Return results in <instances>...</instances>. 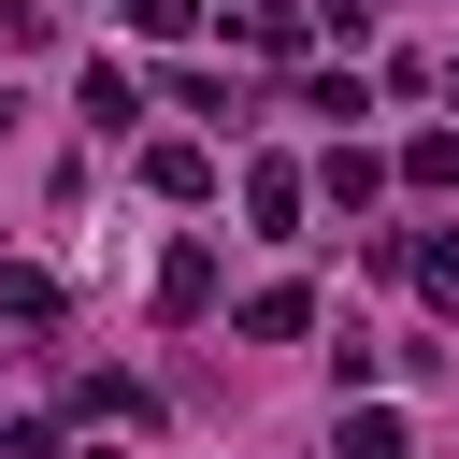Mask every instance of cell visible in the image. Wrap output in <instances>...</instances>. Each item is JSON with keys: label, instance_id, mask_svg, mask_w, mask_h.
Wrapping results in <instances>:
<instances>
[{"label": "cell", "instance_id": "obj_5", "mask_svg": "<svg viewBox=\"0 0 459 459\" xmlns=\"http://www.w3.org/2000/svg\"><path fill=\"white\" fill-rule=\"evenodd\" d=\"M244 330H258V344H301V330H316V287H258Z\"/></svg>", "mask_w": 459, "mask_h": 459}, {"label": "cell", "instance_id": "obj_7", "mask_svg": "<svg viewBox=\"0 0 459 459\" xmlns=\"http://www.w3.org/2000/svg\"><path fill=\"white\" fill-rule=\"evenodd\" d=\"M0 316H57V273H29V258H0Z\"/></svg>", "mask_w": 459, "mask_h": 459}, {"label": "cell", "instance_id": "obj_4", "mask_svg": "<svg viewBox=\"0 0 459 459\" xmlns=\"http://www.w3.org/2000/svg\"><path fill=\"white\" fill-rule=\"evenodd\" d=\"M244 215H258V230H301V172L258 158V172H244Z\"/></svg>", "mask_w": 459, "mask_h": 459}, {"label": "cell", "instance_id": "obj_9", "mask_svg": "<svg viewBox=\"0 0 459 459\" xmlns=\"http://www.w3.org/2000/svg\"><path fill=\"white\" fill-rule=\"evenodd\" d=\"M344 459H402V416H344Z\"/></svg>", "mask_w": 459, "mask_h": 459}, {"label": "cell", "instance_id": "obj_6", "mask_svg": "<svg viewBox=\"0 0 459 459\" xmlns=\"http://www.w3.org/2000/svg\"><path fill=\"white\" fill-rule=\"evenodd\" d=\"M316 186H330V201H344V215H359V201H373V186H387V158H373V143H330V172H316Z\"/></svg>", "mask_w": 459, "mask_h": 459}, {"label": "cell", "instance_id": "obj_10", "mask_svg": "<svg viewBox=\"0 0 459 459\" xmlns=\"http://www.w3.org/2000/svg\"><path fill=\"white\" fill-rule=\"evenodd\" d=\"M445 100H459V57H445Z\"/></svg>", "mask_w": 459, "mask_h": 459}, {"label": "cell", "instance_id": "obj_1", "mask_svg": "<svg viewBox=\"0 0 459 459\" xmlns=\"http://www.w3.org/2000/svg\"><path fill=\"white\" fill-rule=\"evenodd\" d=\"M201 301H215V244H172L158 258V316H201Z\"/></svg>", "mask_w": 459, "mask_h": 459}, {"label": "cell", "instance_id": "obj_11", "mask_svg": "<svg viewBox=\"0 0 459 459\" xmlns=\"http://www.w3.org/2000/svg\"><path fill=\"white\" fill-rule=\"evenodd\" d=\"M100 459H115V445H100Z\"/></svg>", "mask_w": 459, "mask_h": 459}, {"label": "cell", "instance_id": "obj_3", "mask_svg": "<svg viewBox=\"0 0 459 459\" xmlns=\"http://www.w3.org/2000/svg\"><path fill=\"white\" fill-rule=\"evenodd\" d=\"M143 186H158V201H201L215 158H201V143H143Z\"/></svg>", "mask_w": 459, "mask_h": 459}, {"label": "cell", "instance_id": "obj_2", "mask_svg": "<svg viewBox=\"0 0 459 459\" xmlns=\"http://www.w3.org/2000/svg\"><path fill=\"white\" fill-rule=\"evenodd\" d=\"M86 129H100V143H115V129H143V86H129V72H115V57H100V72H86Z\"/></svg>", "mask_w": 459, "mask_h": 459}, {"label": "cell", "instance_id": "obj_8", "mask_svg": "<svg viewBox=\"0 0 459 459\" xmlns=\"http://www.w3.org/2000/svg\"><path fill=\"white\" fill-rule=\"evenodd\" d=\"M129 29H143V43H186V29H201V0H129Z\"/></svg>", "mask_w": 459, "mask_h": 459}]
</instances>
